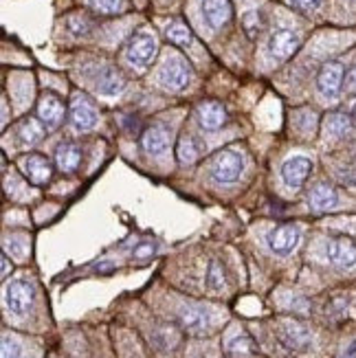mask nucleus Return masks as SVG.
Instances as JSON below:
<instances>
[{"instance_id": "obj_1", "label": "nucleus", "mask_w": 356, "mask_h": 358, "mask_svg": "<svg viewBox=\"0 0 356 358\" xmlns=\"http://www.w3.org/2000/svg\"><path fill=\"white\" fill-rule=\"evenodd\" d=\"M159 82L167 90H183L192 82V69L180 55H169L159 71Z\"/></svg>"}, {"instance_id": "obj_2", "label": "nucleus", "mask_w": 356, "mask_h": 358, "mask_svg": "<svg viewBox=\"0 0 356 358\" xmlns=\"http://www.w3.org/2000/svg\"><path fill=\"white\" fill-rule=\"evenodd\" d=\"M211 172L218 182H236L244 172V157L238 150H225L215 157Z\"/></svg>"}, {"instance_id": "obj_3", "label": "nucleus", "mask_w": 356, "mask_h": 358, "mask_svg": "<svg viewBox=\"0 0 356 358\" xmlns=\"http://www.w3.org/2000/svg\"><path fill=\"white\" fill-rule=\"evenodd\" d=\"M157 38H154L152 34H148V31H141V34H136L128 46H126V57L130 64L138 66V69H145L150 62L154 59V55H157Z\"/></svg>"}, {"instance_id": "obj_4", "label": "nucleus", "mask_w": 356, "mask_h": 358, "mask_svg": "<svg viewBox=\"0 0 356 358\" xmlns=\"http://www.w3.org/2000/svg\"><path fill=\"white\" fill-rule=\"evenodd\" d=\"M5 303L13 315H24L34 303V286L24 279L11 282L5 290Z\"/></svg>"}, {"instance_id": "obj_5", "label": "nucleus", "mask_w": 356, "mask_h": 358, "mask_svg": "<svg viewBox=\"0 0 356 358\" xmlns=\"http://www.w3.org/2000/svg\"><path fill=\"white\" fill-rule=\"evenodd\" d=\"M341 84H343V64L341 62H328L317 77L319 92L323 97L334 99L339 95V90H341Z\"/></svg>"}, {"instance_id": "obj_6", "label": "nucleus", "mask_w": 356, "mask_h": 358, "mask_svg": "<svg viewBox=\"0 0 356 358\" xmlns=\"http://www.w3.org/2000/svg\"><path fill=\"white\" fill-rule=\"evenodd\" d=\"M299 229L295 224H282L269 233V246L277 255H288L299 244Z\"/></svg>"}, {"instance_id": "obj_7", "label": "nucleus", "mask_w": 356, "mask_h": 358, "mask_svg": "<svg viewBox=\"0 0 356 358\" xmlns=\"http://www.w3.org/2000/svg\"><path fill=\"white\" fill-rule=\"evenodd\" d=\"M328 259L339 268H350L356 264V244L350 238H332L326 244Z\"/></svg>"}, {"instance_id": "obj_8", "label": "nucleus", "mask_w": 356, "mask_h": 358, "mask_svg": "<svg viewBox=\"0 0 356 358\" xmlns=\"http://www.w3.org/2000/svg\"><path fill=\"white\" fill-rule=\"evenodd\" d=\"M280 341L288 348V350H295V352H304L311 348V332H308L306 325L297 323V321H284L280 325Z\"/></svg>"}, {"instance_id": "obj_9", "label": "nucleus", "mask_w": 356, "mask_h": 358, "mask_svg": "<svg viewBox=\"0 0 356 358\" xmlns=\"http://www.w3.org/2000/svg\"><path fill=\"white\" fill-rule=\"evenodd\" d=\"M313 172V161L306 157H292L282 165V178L290 189H299Z\"/></svg>"}, {"instance_id": "obj_10", "label": "nucleus", "mask_w": 356, "mask_h": 358, "mask_svg": "<svg viewBox=\"0 0 356 358\" xmlns=\"http://www.w3.org/2000/svg\"><path fill=\"white\" fill-rule=\"evenodd\" d=\"M299 49V36L292 34L290 29H280L275 31L269 40V53L275 59H288L292 53Z\"/></svg>"}, {"instance_id": "obj_11", "label": "nucleus", "mask_w": 356, "mask_h": 358, "mask_svg": "<svg viewBox=\"0 0 356 358\" xmlns=\"http://www.w3.org/2000/svg\"><path fill=\"white\" fill-rule=\"evenodd\" d=\"M38 117L44 123L46 130H55L59 123L64 121V103L55 95H51V92H46L38 103Z\"/></svg>"}, {"instance_id": "obj_12", "label": "nucleus", "mask_w": 356, "mask_h": 358, "mask_svg": "<svg viewBox=\"0 0 356 358\" xmlns=\"http://www.w3.org/2000/svg\"><path fill=\"white\" fill-rule=\"evenodd\" d=\"M97 110L95 106H92L86 97L77 95L71 103V123L77 128V130H90L95 128L97 123Z\"/></svg>"}, {"instance_id": "obj_13", "label": "nucleus", "mask_w": 356, "mask_h": 358, "mask_svg": "<svg viewBox=\"0 0 356 358\" xmlns=\"http://www.w3.org/2000/svg\"><path fill=\"white\" fill-rule=\"evenodd\" d=\"M200 11H203V18L211 29H222L229 18H231V5L229 0H203L200 5Z\"/></svg>"}, {"instance_id": "obj_14", "label": "nucleus", "mask_w": 356, "mask_h": 358, "mask_svg": "<svg viewBox=\"0 0 356 358\" xmlns=\"http://www.w3.org/2000/svg\"><path fill=\"white\" fill-rule=\"evenodd\" d=\"M178 321H180L183 328L190 330V332H205L211 323V317H209L207 310L200 308V306H185L178 313Z\"/></svg>"}, {"instance_id": "obj_15", "label": "nucleus", "mask_w": 356, "mask_h": 358, "mask_svg": "<svg viewBox=\"0 0 356 358\" xmlns=\"http://www.w3.org/2000/svg\"><path fill=\"white\" fill-rule=\"evenodd\" d=\"M22 169H24L27 178L31 182H36V185L49 182V178L53 174L51 163L46 161L44 157H40V154H29V157H24L22 159Z\"/></svg>"}, {"instance_id": "obj_16", "label": "nucleus", "mask_w": 356, "mask_h": 358, "mask_svg": "<svg viewBox=\"0 0 356 358\" xmlns=\"http://www.w3.org/2000/svg\"><path fill=\"white\" fill-rule=\"evenodd\" d=\"M196 117H198L200 128H205V130H218L222 123L227 121L225 108L220 103H215V101L200 103L198 110H196Z\"/></svg>"}, {"instance_id": "obj_17", "label": "nucleus", "mask_w": 356, "mask_h": 358, "mask_svg": "<svg viewBox=\"0 0 356 358\" xmlns=\"http://www.w3.org/2000/svg\"><path fill=\"white\" fill-rule=\"evenodd\" d=\"M141 145L148 154H152V157H161L169 145V134L163 126H152L143 132Z\"/></svg>"}, {"instance_id": "obj_18", "label": "nucleus", "mask_w": 356, "mask_h": 358, "mask_svg": "<svg viewBox=\"0 0 356 358\" xmlns=\"http://www.w3.org/2000/svg\"><path fill=\"white\" fill-rule=\"evenodd\" d=\"M55 163L62 172H75L82 163V150L75 143H59L55 150Z\"/></svg>"}, {"instance_id": "obj_19", "label": "nucleus", "mask_w": 356, "mask_h": 358, "mask_svg": "<svg viewBox=\"0 0 356 358\" xmlns=\"http://www.w3.org/2000/svg\"><path fill=\"white\" fill-rule=\"evenodd\" d=\"M336 202H339V196L328 185H317L315 189L308 194V205H311L313 211H328L336 207Z\"/></svg>"}, {"instance_id": "obj_20", "label": "nucleus", "mask_w": 356, "mask_h": 358, "mask_svg": "<svg viewBox=\"0 0 356 358\" xmlns=\"http://www.w3.org/2000/svg\"><path fill=\"white\" fill-rule=\"evenodd\" d=\"M200 152H203V143H200L196 136H192V134L180 136V141H178V145H176L178 163H183V165H192V163H196L198 157H200Z\"/></svg>"}, {"instance_id": "obj_21", "label": "nucleus", "mask_w": 356, "mask_h": 358, "mask_svg": "<svg viewBox=\"0 0 356 358\" xmlns=\"http://www.w3.org/2000/svg\"><path fill=\"white\" fill-rule=\"evenodd\" d=\"M123 86H126V82H123L121 73L115 71V69H106V71H101L99 80H97V90L101 92V95H106V97H115V95H119V92L123 90Z\"/></svg>"}, {"instance_id": "obj_22", "label": "nucleus", "mask_w": 356, "mask_h": 358, "mask_svg": "<svg viewBox=\"0 0 356 358\" xmlns=\"http://www.w3.org/2000/svg\"><path fill=\"white\" fill-rule=\"evenodd\" d=\"M165 36H167L169 42L176 44V46H190V44H192V31H190L187 24L180 22V20H176V22L169 24V27L165 29Z\"/></svg>"}, {"instance_id": "obj_23", "label": "nucleus", "mask_w": 356, "mask_h": 358, "mask_svg": "<svg viewBox=\"0 0 356 358\" xmlns=\"http://www.w3.org/2000/svg\"><path fill=\"white\" fill-rule=\"evenodd\" d=\"M207 286L211 290H222L225 284H227V275H225V268H222V264L220 262H209V266H207Z\"/></svg>"}, {"instance_id": "obj_24", "label": "nucleus", "mask_w": 356, "mask_h": 358, "mask_svg": "<svg viewBox=\"0 0 356 358\" xmlns=\"http://www.w3.org/2000/svg\"><path fill=\"white\" fill-rule=\"evenodd\" d=\"M42 134H44V130L36 119H29L20 126V138L24 145H36L42 138Z\"/></svg>"}, {"instance_id": "obj_25", "label": "nucleus", "mask_w": 356, "mask_h": 358, "mask_svg": "<svg viewBox=\"0 0 356 358\" xmlns=\"http://www.w3.org/2000/svg\"><path fill=\"white\" fill-rule=\"evenodd\" d=\"M227 350H229L231 356H236V358H246V356H251V352H253V343H251V341L246 338L244 334H240V336H236V338H231V341H229Z\"/></svg>"}, {"instance_id": "obj_26", "label": "nucleus", "mask_w": 356, "mask_h": 358, "mask_svg": "<svg viewBox=\"0 0 356 358\" xmlns=\"http://www.w3.org/2000/svg\"><path fill=\"white\" fill-rule=\"evenodd\" d=\"M242 24L246 34H249V38H257L262 34V29H264V15L259 11H249V13H244Z\"/></svg>"}, {"instance_id": "obj_27", "label": "nucleus", "mask_w": 356, "mask_h": 358, "mask_svg": "<svg viewBox=\"0 0 356 358\" xmlns=\"http://www.w3.org/2000/svg\"><path fill=\"white\" fill-rule=\"evenodd\" d=\"M352 128V123L346 115H332L328 121H326V130L332 134V136H343L348 130Z\"/></svg>"}, {"instance_id": "obj_28", "label": "nucleus", "mask_w": 356, "mask_h": 358, "mask_svg": "<svg viewBox=\"0 0 356 358\" xmlns=\"http://www.w3.org/2000/svg\"><path fill=\"white\" fill-rule=\"evenodd\" d=\"M88 5L99 13H119L126 7V0H88Z\"/></svg>"}, {"instance_id": "obj_29", "label": "nucleus", "mask_w": 356, "mask_h": 358, "mask_svg": "<svg viewBox=\"0 0 356 358\" xmlns=\"http://www.w3.org/2000/svg\"><path fill=\"white\" fill-rule=\"evenodd\" d=\"M0 358H20V343L11 336H3V354Z\"/></svg>"}, {"instance_id": "obj_30", "label": "nucleus", "mask_w": 356, "mask_h": 358, "mask_svg": "<svg viewBox=\"0 0 356 358\" xmlns=\"http://www.w3.org/2000/svg\"><path fill=\"white\" fill-rule=\"evenodd\" d=\"M69 29L73 31L75 36H82V34H88V20L84 18V15H71V18L66 20Z\"/></svg>"}, {"instance_id": "obj_31", "label": "nucleus", "mask_w": 356, "mask_h": 358, "mask_svg": "<svg viewBox=\"0 0 356 358\" xmlns=\"http://www.w3.org/2000/svg\"><path fill=\"white\" fill-rule=\"evenodd\" d=\"M288 5L297 11L311 13V11H317L321 7V0H288Z\"/></svg>"}, {"instance_id": "obj_32", "label": "nucleus", "mask_w": 356, "mask_h": 358, "mask_svg": "<svg viewBox=\"0 0 356 358\" xmlns=\"http://www.w3.org/2000/svg\"><path fill=\"white\" fill-rule=\"evenodd\" d=\"M154 244H150V242H145V244H138L136 248H134V257H138V259H145V257H152L154 255Z\"/></svg>"}, {"instance_id": "obj_33", "label": "nucleus", "mask_w": 356, "mask_h": 358, "mask_svg": "<svg viewBox=\"0 0 356 358\" xmlns=\"http://www.w3.org/2000/svg\"><path fill=\"white\" fill-rule=\"evenodd\" d=\"M348 88H350L352 92H356V69H352L350 75H348Z\"/></svg>"}, {"instance_id": "obj_34", "label": "nucleus", "mask_w": 356, "mask_h": 358, "mask_svg": "<svg viewBox=\"0 0 356 358\" xmlns=\"http://www.w3.org/2000/svg\"><path fill=\"white\" fill-rule=\"evenodd\" d=\"M0 264H3V277H7V275H9V268H11V264H9L7 255H3V259H0Z\"/></svg>"}, {"instance_id": "obj_35", "label": "nucleus", "mask_w": 356, "mask_h": 358, "mask_svg": "<svg viewBox=\"0 0 356 358\" xmlns=\"http://www.w3.org/2000/svg\"><path fill=\"white\" fill-rule=\"evenodd\" d=\"M352 115L356 117V103H354V108H352Z\"/></svg>"}]
</instances>
